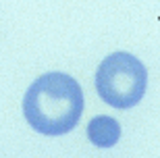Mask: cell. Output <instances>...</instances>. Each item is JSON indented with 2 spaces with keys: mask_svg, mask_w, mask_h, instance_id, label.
Masks as SVG:
<instances>
[{
  "mask_svg": "<svg viewBox=\"0 0 160 158\" xmlns=\"http://www.w3.org/2000/svg\"><path fill=\"white\" fill-rule=\"evenodd\" d=\"M83 115V92L67 73H44L31 83L23 98V117L42 135H65L77 127Z\"/></svg>",
  "mask_w": 160,
  "mask_h": 158,
  "instance_id": "1",
  "label": "cell"
},
{
  "mask_svg": "<svg viewBox=\"0 0 160 158\" xmlns=\"http://www.w3.org/2000/svg\"><path fill=\"white\" fill-rule=\"evenodd\" d=\"M148 71L137 56L129 52H112L96 71V89L112 108H131L146 94Z\"/></svg>",
  "mask_w": 160,
  "mask_h": 158,
  "instance_id": "2",
  "label": "cell"
},
{
  "mask_svg": "<svg viewBox=\"0 0 160 158\" xmlns=\"http://www.w3.org/2000/svg\"><path fill=\"white\" fill-rule=\"evenodd\" d=\"M88 137L96 148H112L121 140V125L108 115L94 117L88 125Z\"/></svg>",
  "mask_w": 160,
  "mask_h": 158,
  "instance_id": "3",
  "label": "cell"
}]
</instances>
